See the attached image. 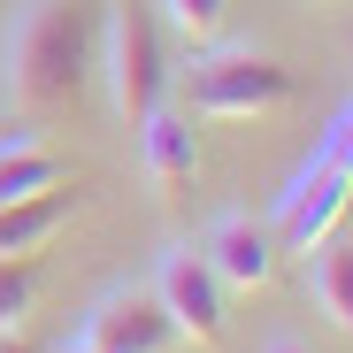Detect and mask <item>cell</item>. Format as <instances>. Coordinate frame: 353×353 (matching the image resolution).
I'll list each match as a JSON object with an SVG mask.
<instances>
[{
    "instance_id": "obj_5",
    "label": "cell",
    "mask_w": 353,
    "mask_h": 353,
    "mask_svg": "<svg viewBox=\"0 0 353 353\" xmlns=\"http://www.w3.org/2000/svg\"><path fill=\"white\" fill-rule=\"evenodd\" d=\"M345 200H353V176L345 169H330L323 154L315 161H300V169H292V185L276 192V246L284 254H307L315 239H330V230H338V215H345Z\"/></svg>"
},
{
    "instance_id": "obj_3",
    "label": "cell",
    "mask_w": 353,
    "mask_h": 353,
    "mask_svg": "<svg viewBox=\"0 0 353 353\" xmlns=\"http://www.w3.org/2000/svg\"><path fill=\"white\" fill-rule=\"evenodd\" d=\"M108 100L123 115V131H139L146 115L169 100V54L146 8H115L108 16Z\"/></svg>"
},
{
    "instance_id": "obj_6",
    "label": "cell",
    "mask_w": 353,
    "mask_h": 353,
    "mask_svg": "<svg viewBox=\"0 0 353 353\" xmlns=\"http://www.w3.org/2000/svg\"><path fill=\"white\" fill-rule=\"evenodd\" d=\"M154 300L169 307L176 338H192V345H215L223 338V276L208 269L200 246H169L154 261Z\"/></svg>"
},
{
    "instance_id": "obj_14",
    "label": "cell",
    "mask_w": 353,
    "mask_h": 353,
    "mask_svg": "<svg viewBox=\"0 0 353 353\" xmlns=\"http://www.w3.org/2000/svg\"><path fill=\"white\" fill-rule=\"evenodd\" d=\"M323 161L353 176V100H345V108L330 115V131H323Z\"/></svg>"
},
{
    "instance_id": "obj_13",
    "label": "cell",
    "mask_w": 353,
    "mask_h": 353,
    "mask_svg": "<svg viewBox=\"0 0 353 353\" xmlns=\"http://www.w3.org/2000/svg\"><path fill=\"white\" fill-rule=\"evenodd\" d=\"M39 300V276H31V254L23 261H0V330H16Z\"/></svg>"
},
{
    "instance_id": "obj_16",
    "label": "cell",
    "mask_w": 353,
    "mask_h": 353,
    "mask_svg": "<svg viewBox=\"0 0 353 353\" xmlns=\"http://www.w3.org/2000/svg\"><path fill=\"white\" fill-rule=\"evenodd\" d=\"M0 353H23V345H16V330H0Z\"/></svg>"
},
{
    "instance_id": "obj_10",
    "label": "cell",
    "mask_w": 353,
    "mask_h": 353,
    "mask_svg": "<svg viewBox=\"0 0 353 353\" xmlns=\"http://www.w3.org/2000/svg\"><path fill=\"white\" fill-rule=\"evenodd\" d=\"M62 215H70V200H62V185L54 192H31V200H8L0 208V261H23V254H39L54 230H62Z\"/></svg>"
},
{
    "instance_id": "obj_8",
    "label": "cell",
    "mask_w": 353,
    "mask_h": 353,
    "mask_svg": "<svg viewBox=\"0 0 353 353\" xmlns=\"http://www.w3.org/2000/svg\"><path fill=\"white\" fill-rule=\"evenodd\" d=\"M139 161L154 176V192H176V185H192V169H200V146H192V115H176L169 100L139 123Z\"/></svg>"
},
{
    "instance_id": "obj_4",
    "label": "cell",
    "mask_w": 353,
    "mask_h": 353,
    "mask_svg": "<svg viewBox=\"0 0 353 353\" xmlns=\"http://www.w3.org/2000/svg\"><path fill=\"white\" fill-rule=\"evenodd\" d=\"M77 345H92V353H169L176 323L154 300V284H115V292H100V300L85 307Z\"/></svg>"
},
{
    "instance_id": "obj_7",
    "label": "cell",
    "mask_w": 353,
    "mask_h": 353,
    "mask_svg": "<svg viewBox=\"0 0 353 353\" xmlns=\"http://www.w3.org/2000/svg\"><path fill=\"white\" fill-rule=\"evenodd\" d=\"M200 254H208V269L223 276V292H261V284L276 276V230L230 208V215H215V223H208Z\"/></svg>"
},
{
    "instance_id": "obj_15",
    "label": "cell",
    "mask_w": 353,
    "mask_h": 353,
    "mask_svg": "<svg viewBox=\"0 0 353 353\" xmlns=\"http://www.w3.org/2000/svg\"><path fill=\"white\" fill-rule=\"evenodd\" d=\"M269 353H315V345H300V338H269Z\"/></svg>"
},
{
    "instance_id": "obj_11",
    "label": "cell",
    "mask_w": 353,
    "mask_h": 353,
    "mask_svg": "<svg viewBox=\"0 0 353 353\" xmlns=\"http://www.w3.org/2000/svg\"><path fill=\"white\" fill-rule=\"evenodd\" d=\"M307 292H315V307L353 338V246L315 239V246H307Z\"/></svg>"
},
{
    "instance_id": "obj_2",
    "label": "cell",
    "mask_w": 353,
    "mask_h": 353,
    "mask_svg": "<svg viewBox=\"0 0 353 353\" xmlns=\"http://www.w3.org/2000/svg\"><path fill=\"white\" fill-rule=\"evenodd\" d=\"M185 100L208 123H254V115H276L292 100V70L261 46H215L185 70Z\"/></svg>"
},
{
    "instance_id": "obj_1",
    "label": "cell",
    "mask_w": 353,
    "mask_h": 353,
    "mask_svg": "<svg viewBox=\"0 0 353 353\" xmlns=\"http://www.w3.org/2000/svg\"><path fill=\"white\" fill-rule=\"evenodd\" d=\"M92 70V8L85 0H23L8 31V100L23 115L62 108Z\"/></svg>"
},
{
    "instance_id": "obj_17",
    "label": "cell",
    "mask_w": 353,
    "mask_h": 353,
    "mask_svg": "<svg viewBox=\"0 0 353 353\" xmlns=\"http://www.w3.org/2000/svg\"><path fill=\"white\" fill-rule=\"evenodd\" d=\"M70 353H92V345H70Z\"/></svg>"
},
{
    "instance_id": "obj_12",
    "label": "cell",
    "mask_w": 353,
    "mask_h": 353,
    "mask_svg": "<svg viewBox=\"0 0 353 353\" xmlns=\"http://www.w3.org/2000/svg\"><path fill=\"white\" fill-rule=\"evenodd\" d=\"M161 8H169L176 31H185V46H215L223 23H230V0H161Z\"/></svg>"
},
{
    "instance_id": "obj_9",
    "label": "cell",
    "mask_w": 353,
    "mask_h": 353,
    "mask_svg": "<svg viewBox=\"0 0 353 353\" xmlns=\"http://www.w3.org/2000/svg\"><path fill=\"white\" fill-rule=\"evenodd\" d=\"M70 176V161L54 154V146H39V139H0V208L8 200H31V192H54Z\"/></svg>"
}]
</instances>
